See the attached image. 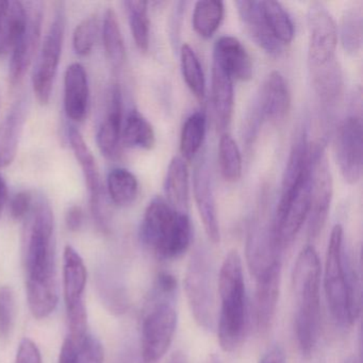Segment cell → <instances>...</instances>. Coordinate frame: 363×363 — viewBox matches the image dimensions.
<instances>
[{
  "label": "cell",
  "mask_w": 363,
  "mask_h": 363,
  "mask_svg": "<svg viewBox=\"0 0 363 363\" xmlns=\"http://www.w3.org/2000/svg\"><path fill=\"white\" fill-rule=\"evenodd\" d=\"M27 301L38 320L48 318L58 305L54 212L40 194L33 201L25 240Z\"/></svg>",
  "instance_id": "cell-1"
},
{
  "label": "cell",
  "mask_w": 363,
  "mask_h": 363,
  "mask_svg": "<svg viewBox=\"0 0 363 363\" xmlns=\"http://www.w3.org/2000/svg\"><path fill=\"white\" fill-rule=\"evenodd\" d=\"M324 289L333 320L340 326H352L360 315V281L344 250V230L339 224L331 230L327 246Z\"/></svg>",
  "instance_id": "cell-2"
},
{
  "label": "cell",
  "mask_w": 363,
  "mask_h": 363,
  "mask_svg": "<svg viewBox=\"0 0 363 363\" xmlns=\"http://www.w3.org/2000/svg\"><path fill=\"white\" fill-rule=\"evenodd\" d=\"M320 274L322 269L315 248L305 246L297 256L292 274L295 335L303 356H310L313 352L320 335Z\"/></svg>",
  "instance_id": "cell-3"
},
{
  "label": "cell",
  "mask_w": 363,
  "mask_h": 363,
  "mask_svg": "<svg viewBox=\"0 0 363 363\" xmlns=\"http://www.w3.org/2000/svg\"><path fill=\"white\" fill-rule=\"evenodd\" d=\"M140 238L157 258L175 260L192 243V224L188 213L174 209L164 197L156 196L144 212Z\"/></svg>",
  "instance_id": "cell-4"
},
{
  "label": "cell",
  "mask_w": 363,
  "mask_h": 363,
  "mask_svg": "<svg viewBox=\"0 0 363 363\" xmlns=\"http://www.w3.org/2000/svg\"><path fill=\"white\" fill-rule=\"evenodd\" d=\"M218 342L224 352H230L243 341L247 315L243 265L238 250H230L223 261L218 275Z\"/></svg>",
  "instance_id": "cell-5"
},
{
  "label": "cell",
  "mask_w": 363,
  "mask_h": 363,
  "mask_svg": "<svg viewBox=\"0 0 363 363\" xmlns=\"http://www.w3.org/2000/svg\"><path fill=\"white\" fill-rule=\"evenodd\" d=\"M175 291L155 284L152 301L141 325V358L143 363H158L171 347L177 328L174 303Z\"/></svg>",
  "instance_id": "cell-6"
},
{
  "label": "cell",
  "mask_w": 363,
  "mask_h": 363,
  "mask_svg": "<svg viewBox=\"0 0 363 363\" xmlns=\"http://www.w3.org/2000/svg\"><path fill=\"white\" fill-rule=\"evenodd\" d=\"M65 16L63 4H58L54 18L40 46L33 74V88L40 105L50 103L54 89L55 79L58 73L59 63L65 42Z\"/></svg>",
  "instance_id": "cell-7"
},
{
  "label": "cell",
  "mask_w": 363,
  "mask_h": 363,
  "mask_svg": "<svg viewBox=\"0 0 363 363\" xmlns=\"http://www.w3.org/2000/svg\"><path fill=\"white\" fill-rule=\"evenodd\" d=\"M86 273V264L79 252L65 246L63 252V294L69 320V337L76 343L88 333V312L84 303Z\"/></svg>",
  "instance_id": "cell-8"
},
{
  "label": "cell",
  "mask_w": 363,
  "mask_h": 363,
  "mask_svg": "<svg viewBox=\"0 0 363 363\" xmlns=\"http://www.w3.org/2000/svg\"><path fill=\"white\" fill-rule=\"evenodd\" d=\"M333 195V182L328 159L323 146H316L312 152L310 171V209L308 216V233L315 239L322 233Z\"/></svg>",
  "instance_id": "cell-9"
},
{
  "label": "cell",
  "mask_w": 363,
  "mask_h": 363,
  "mask_svg": "<svg viewBox=\"0 0 363 363\" xmlns=\"http://www.w3.org/2000/svg\"><path fill=\"white\" fill-rule=\"evenodd\" d=\"M69 141L76 160L82 167V174L90 193L93 220L101 233H107L110 230V214L96 160L82 133L75 126H69Z\"/></svg>",
  "instance_id": "cell-10"
},
{
  "label": "cell",
  "mask_w": 363,
  "mask_h": 363,
  "mask_svg": "<svg viewBox=\"0 0 363 363\" xmlns=\"http://www.w3.org/2000/svg\"><path fill=\"white\" fill-rule=\"evenodd\" d=\"M310 67H323L335 59L337 26L326 6L320 1L310 4L308 9Z\"/></svg>",
  "instance_id": "cell-11"
},
{
  "label": "cell",
  "mask_w": 363,
  "mask_h": 363,
  "mask_svg": "<svg viewBox=\"0 0 363 363\" xmlns=\"http://www.w3.org/2000/svg\"><path fill=\"white\" fill-rule=\"evenodd\" d=\"M335 155L342 177L348 184H357L363 171V124L361 114L344 120L335 137Z\"/></svg>",
  "instance_id": "cell-12"
},
{
  "label": "cell",
  "mask_w": 363,
  "mask_h": 363,
  "mask_svg": "<svg viewBox=\"0 0 363 363\" xmlns=\"http://www.w3.org/2000/svg\"><path fill=\"white\" fill-rule=\"evenodd\" d=\"M27 21L24 31L11 52L9 80L18 84L26 75L41 46L43 9L39 1L27 3Z\"/></svg>",
  "instance_id": "cell-13"
},
{
  "label": "cell",
  "mask_w": 363,
  "mask_h": 363,
  "mask_svg": "<svg viewBox=\"0 0 363 363\" xmlns=\"http://www.w3.org/2000/svg\"><path fill=\"white\" fill-rule=\"evenodd\" d=\"M186 290L191 309L197 322L203 327L212 323V281L211 267L203 257L192 259L186 274Z\"/></svg>",
  "instance_id": "cell-14"
},
{
  "label": "cell",
  "mask_w": 363,
  "mask_h": 363,
  "mask_svg": "<svg viewBox=\"0 0 363 363\" xmlns=\"http://www.w3.org/2000/svg\"><path fill=\"white\" fill-rule=\"evenodd\" d=\"M254 276L256 279L255 318L257 328L260 331H267L275 318L279 299L281 261L260 269Z\"/></svg>",
  "instance_id": "cell-15"
},
{
  "label": "cell",
  "mask_w": 363,
  "mask_h": 363,
  "mask_svg": "<svg viewBox=\"0 0 363 363\" xmlns=\"http://www.w3.org/2000/svg\"><path fill=\"white\" fill-rule=\"evenodd\" d=\"M193 192L206 235L212 243H220V231L212 190L211 174L205 155L199 156L193 173Z\"/></svg>",
  "instance_id": "cell-16"
},
{
  "label": "cell",
  "mask_w": 363,
  "mask_h": 363,
  "mask_svg": "<svg viewBox=\"0 0 363 363\" xmlns=\"http://www.w3.org/2000/svg\"><path fill=\"white\" fill-rule=\"evenodd\" d=\"M123 96L118 84L110 91L107 113L99 125L96 141L99 150L106 158L113 159L118 155L122 143Z\"/></svg>",
  "instance_id": "cell-17"
},
{
  "label": "cell",
  "mask_w": 363,
  "mask_h": 363,
  "mask_svg": "<svg viewBox=\"0 0 363 363\" xmlns=\"http://www.w3.org/2000/svg\"><path fill=\"white\" fill-rule=\"evenodd\" d=\"M263 121L280 124L286 120L291 107V95L288 84L279 72L267 76L257 101Z\"/></svg>",
  "instance_id": "cell-18"
},
{
  "label": "cell",
  "mask_w": 363,
  "mask_h": 363,
  "mask_svg": "<svg viewBox=\"0 0 363 363\" xmlns=\"http://www.w3.org/2000/svg\"><path fill=\"white\" fill-rule=\"evenodd\" d=\"M90 86L88 74L80 63L67 67L65 75V111L69 120L82 123L88 116Z\"/></svg>",
  "instance_id": "cell-19"
},
{
  "label": "cell",
  "mask_w": 363,
  "mask_h": 363,
  "mask_svg": "<svg viewBox=\"0 0 363 363\" xmlns=\"http://www.w3.org/2000/svg\"><path fill=\"white\" fill-rule=\"evenodd\" d=\"M213 61L233 80L248 82L254 73L252 57L235 37H220L214 45Z\"/></svg>",
  "instance_id": "cell-20"
},
{
  "label": "cell",
  "mask_w": 363,
  "mask_h": 363,
  "mask_svg": "<svg viewBox=\"0 0 363 363\" xmlns=\"http://www.w3.org/2000/svg\"><path fill=\"white\" fill-rule=\"evenodd\" d=\"M240 20L252 41L271 56H279L284 46L276 41L267 28L261 12L260 1L256 0H240L235 1Z\"/></svg>",
  "instance_id": "cell-21"
},
{
  "label": "cell",
  "mask_w": 363,
  "mask_h": 363,
  "mask_svg": "<svg viewBox=\"0 0 363 363\" xmlns=\"http://www.w3.org/2000/svg\"><path fill=\"white\" fill-rule=\"evenodd\" d=\"M26 99H18L0 123V169L13 162L26 122Z\"/></svg>",
  "instance_id": "cell-22"
},
{
  "label": "cell",
  "mask_w": 363,
  "mask_h": 363,
  "mask_svg": "<svg viewBox=\"0 0 363 363\" xmlns=\"http://www.w3.org/2000/svg\"><path fill=\"white\" fill-rule=\"evenodd\" d=\"M212 105L216 126L220 131L226 130L233 120L235 109V86L233 78L214 61L212 67Z\"/></svg>",
  "instance_id": "cell-23"
},
{
  "label": "cell",
  "mask_w": 363,
  "mask_h": 363,
  "mask_svg": "<svg viewBox=\"0 0 363 363\" xmlns=\"http://www.w3.org/2000/svg\"><path fill=\"white\" fill-rule=\"evenodd\" d=\"M26 4L18 0L1 1L0 6V59L11 54L25 29Z\"/></svg>",
  "instance_id": "cell-24"
},
{
  "label": "cell",
  "mask_w": 363,
  "mask_h": 363,
  "mask_svg": "<svg viewBox=\"0 0 363 363\" xmlns=\"http://www.w3.org/2000/svg\"><path fill=\"white\" fill-rule=\"evenodd\" d=\"M312 84L323 106L333 108L339 103L343 93V75L337 60L323 67H310Z\"/></svg>",
  "instance_id": "cell-25"
},
{
  "label": "cell",
  "mask_w": 363,
  "mask_h": 363,
  "mask_svg": "<svg viewBox=\"0 0 363 363\" xmlns=\"http://www.w3.org/2000/svg\"><path fill=\"white\" fill-rule=\"evenodd\" d=\"M167 201L180 212L188 213L190 182L188 165L182 157H174L167 167L164 182Z\"/></svg>",
  "instance_id": "cell-26"
},
{
  "label": "cell",
  "mask_w": 363,
  "mask_h": 363,
  "mask_svg": "<svg viewBox=\"0 0 363 363\" xmlns=\"http://www.w3.org/2000/svg\"><path fill=\"white\" fill-rule=\"evenodd\" d=\"M122 142L135 150H150L156 145L154 127L138 110H131L123 122Z\"/></svg>",
  "instance_id": "cell-27"
},
{
  "label": "cell",
  "mask_w": 363,
  "mask_h": 363,
  "mask_svg": "<svg viewBox=\"0 0 363 363\" xmlns=\"http://www.w3.org/2000/svg\"><path fill=\"white\" fill-rule=\"evenodd\" d=\"M261 12L267 28L276 41L289 45L294 39V25L284 6L278 1H260Z\"/></svg>",
  "instance_id": "cell-28"
},
{
  "label": "cell",
  "mask_w": 363,
  "mask_h": 363,
  "mask_svg": "<svg viewBox=\"0 0 363 363\" xmlns=\"http://www.w3.org/2000/svg\"><path fill=\"white\" fill-rule=\"evenodd\" d=\"M103 42L106 55L112 67L116 69H122L126 61V48L118 16L111 8L106 11L104 16Z\"/></svg>",
  "instance_id": "cell-29"
},
{
  "label": "cell",
  "mask_w": 363,
  "mask_h": 363,
  "mask_svg": "<svg viewBox=\"0 0 363 363\" xmlns=\"http://www.w3.org/2000/svg\"><path fill=\"white\" fill-rule=\"evenodd\" d=\"M224 4L218 0H201L195 4L192 24L195 33L203 38L210 39L220 28L224 18Z\"/></svg>",
  "instance_id": "cell-30"
},
{
  "label": "cell",
  "mask_w": 363,
  "mask_h": 363,
  "mask_svg": "<svg viewBox=\"0 0 363 363\" xmlns=\"http://www.w3.org/2000/svg\"><path fill=\"white\" fill-rule=\"evenodd\" d=\"M107 190L114 205L128 207L137 199L139 182L130 171L118 167L108 174Z\"/></svg>",
  "instance_id": "cell-31"
},
{
  "label": "cell",
  "mask_w": 363,
  "mask_h": 363,
  "mask_svg": "<svg viewBox=\"0 0 363 363\" xmlns=\"http://www.w3.org/2000/svg\"><path fill=\"white\" fill-rule=\"evenodd\" d=\"M207 129V118L201 111L191 114L182 129L180 152L184 161H192L203 146Z\"/></svg>",
  "instance_id": "cell-32"
},
{
  "label": "cell",
  "mask_w": 363,
  "mask_h": 363,
  "mask_svg": "<svg viewBox=\"0 0 363 363\" xmlns=\"http://www.w3.org/2000/svg\"><path fill=\"white\" fill-rule=\"evenodd\" d=\"M131 35L138 50L148 52L150 43V21L148 16V3L146 1H125Z\"/></svg>",
  "instance_id": "cell-33"
},
{
  "label": "cell",
  "mask_w": 363,
  "mask_h": 363,
  "mask_svg": "<svg viewBox=\"0 0 363 363\" xmlns=\"http://www.w3.org/2000/svg\"><path fill=\"white\" fill-rule=\"evenodd\" d=\"M180 67L186 86L199 101L206 96V78L201 61L196 52L189 44H184L180 50Z\"/></svg>",
  "instance_id": "cell-34"
},
{
  "label": "cell",
  "mask_w": 363,
  "mask_h": 363,
  "mask_svg": "<svg viewBox=\"0 0 363 363\" xmlns=\"http://www.w3.org/2000/svg\"><path fill=\"white\" fill-rule=\"evenodd\" d=\"M218 163L220 174L227 182H237L241 178L243 163L239 146L229 133L220 137L218 144Z\"/></svg>",
  "instance_id": "cell-35"
},
{
  "label": "cell",
  "mask_w": 363,
  "mask_h": 363,
  "mask_svg": "<svg viewBox=\"0 0 363 363\" xmlns=\"http://www.w3.org/2000/svg\"><path fill=\"white\" fill-rule=\"evenodd\" d=\"M342 46L347 54H359L363 42V16L357 8L345 10L340 23Z\"/></svg>",
  "instance_id": "cell-36"
},
{
  "label": "cell",
  "mask_w": 363,
  "mask_h": 363,
  "mask_svg": "<svg viewBox=\"0 0 363 363\" xmlns=\"http://www.w3.org/2000/svg\"><path fill=\"white\" fill-rule=\"evenodd\" d=\"M99 31V23L96 16L84 18L77 25L73 33V46L78 56L86 57L92 52Z\"/></svg>",
  "instance_id": "cell-37"
},
{
  "label": "cell",
  "mask_w": 363,
  "mask_h": 363,
  "mask_svg": "<svg viewBox=\"0 0 363 363\" xmlns=\"http://www.w3.org/2000/svg\"><path fill=\"white\" fill-rule=\"evenodd\" d=\"M97 286L103 301L111 311L121 313L126 310V294L118 282L111 279L107 274H101L97 279Z\"/></svg>",
  "instance_id": "cell-38"
},
{
  "label": "cell",
  "mask_w": 363,
  "mask_h": 363,
  "mask_svg": "<svg viewBox=\"0 0 363 363\" xmlns=\"http://www.w3.org/2000/svg\"><path fill=\"white\" fill-rule=\"evenodd\" d=\"M16 295L10 286H0V337H8L11 335L16 324Z\"/></svg>",
  "instance_id": "cell-39"
},
{
  "label": "cell",
  "mask_w": 363,
  "mask_h": 363,
  "mask_svg": "<svg viewBox=\"0 0 363 363\" xmlns=\"http://www.w3.org/2000/svg\"><path fill=\"white\" fill-rule=\"evenodd\" d=\"M77 345V363H104L105 354L101 341L91 333H86Z\"/></svg>",
  "instance_id": "cell-40"
},
{
  "label": "cell",
  "mask_w": 363,
  "mask_h": 363,
  "mask_svg": "<svg viewBox=\"0 0 363 363\" xmlns=\"http://www.w3.org/2000/svg\"><path fill=\"white\" fill-rule=\"evenodd\" d=\"M33 193L21 191L12 197L10 201V216L14 220H22L30 214L33 206Z\"/></svg>",
  "instance_id": "cell-41"
},
{
  "label": "cell",
  "mask_w": 363,
  "mask_h": 363,
  "mask_svg": "<svg viewBox=\"0 0 363 363\" xmlns=\"http://www.w3.org/2000/svg\"><path fill=\"white\" fill-rule=\"evenodd\" d=\"M16 363H42L41 352L33 340L25 337L21 341Z\"/></svg>",
  "instance_id": "cell-42"
},
{
  "label": "cell",
  "mask_w": 363,
  "mask_h": 363,
  "mask_svg": "<svg viewBox=\"0 0 363 363\" xmlns=\"http://www.w3.org/2000/svg\"><path fill=\"white\" fill-rule=\"evenodd\" d=\"M84 213L80 206H71L65 213V225L71 233H77L84 225Z\"/></svg>",
  "instance_id": "cell-43"
},
{
  "label": "cell",
  "mask_w": 363,
  "mask_h": 363,
  "mask_svg": "<svg viewBox=\"0 0 363 363\" xmlns=\"http://www.w3.org/2000/svg\"><path fill=\"white\" fill-rule=\"evenodd\" d=\"M59 363H77V345L72 337H67L63 342Z\"/></svg>",
  "instance_id": "cell-44"
},
{
  "label": "cell",
  "mask_w": 363,
  "mask_h": 363,
  "mask_svg": "<svg viewBox=\"0 0 363 363\" xmlns=\"http://www.w3.org/2000/svg\"><path fill=\"white\" fill-rule=\"evenodd\" d=\"M260 363H286V354L280 346H274L263 356Z\"/></svg>",
  "instance_id": "cell-45"
},
{
  "label": "cell",
  "mask_w": 363,
  "mask_h": 363,
  "mask_svg": "<svg viewBox=\"0 0 363 363\" xmlns=\"http://www.w3.org/2000/svg\"><path fill=\"white\" fill-rule=\"evenodd\" d=\"M7 199V184H6L5 179H4L3 176H1V174H0V216H1V212H3L4 207H5Z\"/></svg>",
  "instance_id": "cell-46"
},
{
  "label": "cell",
  "mask_w": 363,
  "mask_h": 363,
  "mask_svg": "<svg viewBox=\"0 0 363 363\" xmlns=\"http://www.w3.org/2000/svg\"><path fill=\"white\" fill-rule=\"evenodd\" d=\"M167 363H188L186 362V356L184 352H177L175 354H172L171 358L169 359Z\"/></svg>",
  "instance_id": "cell-47"
},
{
  "label": "cell",
  "mask_w": 363,
  "mask_h": 363,
  "mask_svg": "<svg viewBox=\"0 0 363 363\" xmlns=\"http://www.w3.org/2000/svg\"><path fill=\"white\" fill-rule=\"evenodd\" d=\"M208 363H220V361H218V359L216 358V357H212V358L210 359V361Z\"/></svg>",
  "instance_id": "cell-48"
},
{
  "label": "cell",
  "mask_w": 363,
  "mask_h": 363,
  "mask_svg": "<svg viewBox=\"0 0 363 363\" xmlns=\"http://www.w3.org/2000/svg\"><path fill=\"white\" fill-rule=\"evenodd\" d=\"M345 363H356V361H354V359H350V360H347V362Z\"/></svg>",
  "instance_id": "cell-49"
},
{
  "label": "cell",
  "mask_w": 363,
  "mask_h": 363,
  "mask_svg": "<svg viewBox=\"0 0 363 363\" xmlns=\"http://www.w3.org/2000/svg\"><path fill=\"white\" fill-rule=\"evenodd\" d=\"M0 6H1V1H0Z\"/></svg>",
  "instance_id": "cell-50"
}]
</instances>
